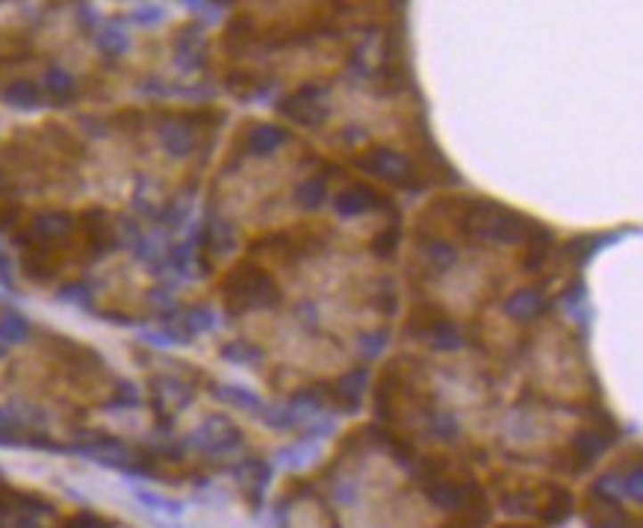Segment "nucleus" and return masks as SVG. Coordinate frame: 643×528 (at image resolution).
Returning a JSON list of instances; mask_svg holds the SVG:
<instances>
[{
  "mask_svg": "<svg viewBox=\"0 0 643 528\" xmlns=\"http://www.w3.org/2000/svg\"><path fill=\"white\" fill-rule=\"evenodd\" d=\"M399 237H402L399 222L387 224V228H384L381 233H378L375 240H372V251L378 254V257H393L395 248H399Z\"/></svg>",
  "mask_w": 643,
  "mask_h": 528,
  "instance_id": "e433bc0d",
  "label": "nucleus"
},
{
  "mask_svg": "<svg viewBox=\"0 0 643 528\" xmlns=\"http://www.w3.org/2000/svg\"><path fill=\"white\" fill-rule=\"evenodd\" d=\"M534 219L525 213L493 201V198H472L460 207V228L467 237L499 245H523L534 231Z\"/></svg>",
  "mask_w": 643,
  "mask_h": 528,
  "instance_id": "f257e3e1",
  "label": "nucleus"
},
{
  "mask_svg": "<svg viewBox=\"0 0 643 528\" xmlns=\"http://www.w3.org/2000/svg\"><path fill=\"white\" fill-rule=\"evenodd\" d=\"M541 514H543V520L552 523V525H561V523L570 520V514H573V496H570V490L552 487V490H549V499H546L543 508H541Z\"/></svg>",
  "mask_w": 643,
  "mask_h": 528,
  "instance_id": "c85d7f7f",
  "label": "nucleus"
},
{
  "mask_svg": "<svg viewBox=\"0 0 643 528\" xmlns=\"http://www.w3.org/2000/svg\"><path fill=\"white\" fill-rule=\"evenodd\" d=\"M443 316V310L440 307H434V305H419V307H413V313L408 319V325H404V337H413V339H422L425 334H428V328L437 322V319Z\"/></svg>",
  "mask_w": 643,
  "mask_h": 528,
  "instance_id": "473e14b6",
  "label": "nucleus"
},
{
  "mask_svg": "<svg viewBox=\"0 0 643 528\" xmlns=\"http://www.w3.org/2000/svg\"><path fill=\"white\" fill-rule=\"evenodd\" d=\"M83 231H86V240L92 245V251L94 254H110L112 248L118 245V231H116V224H112V219L103 210H86L83 213Z\"/></svg>",
  "mask_w": 643,
  "mask_h": 528,
  "instance_id": "2eb2a0df",
  "label": "nucleus"
},
{
  "mask_svg": "<svg viewBox=\"0 0 643 528\" xmlns=\"http://www.w3.org/2000/svg\"><path fill=\"white\" fill-rule=\"evenodd\" d=\"M292 198H296V207H301V210H319L328 198L325 177L313 175V177H307V181H301L296 186V192H292Z\"/></svg>",
  "mask_w": 643,
  "mask_h": 528,
  "instance_id": "cd10ccee",
  "label": "nucleus"
},
{
  "mask_svg": "<svg viewBox=\"0 0 643 528\" xmlns=\"http://www.w3.org/2000/svg\"><path fill=\"white\" fill-rule=\"evenodd\" d=\"M6 352H9V345H6V343H4V339H0V357H4V354H6Z\"/></svg>",
  "mask_w": 643,
  "mask_h": 528,
  "instance_id": "de8ad7c7",
  "label": "nucleus"
},
{
  "mask_svg": "<svg viewBox=\"0 0 643 528\" xmlns=\"http://www.w3.org/2000/svg\"><path fill=\"white\" fill-rule=\"evenodd\" d=\"M222 296H224V313L242 316L248 310H278L283 301V292L278 280L269 275L266 269L254 266V263L242 260L224 275L222 280Z\"/></svg>",
  "mask_w": 643,
  "mask_h": 528,
  "instance_id": "f03ea898",
  "label": "nucleus"
},
{
  "mask_svg": "<svg viewBox=\"0 0 643 528\" xmlns=\"http://www.w3.org/2000/svg\"><path fill=\"white\" fill-rule=\"evenodd\" d=\"M192 399H195L192 384L175 378V375H157V378H151V408H154L159 426H168L177 413L192 404Z\"/></svg>",
  "mask_w": 643,
  "mask_h": 528,
  "instance_id": "39448f33",
  "label": "nucleus"
},
{
  "mask_svg": "<svg viewBox=\"0 0 643 528\" xmlns=\"http://www.w3.org/2000/svg\"><path fill=\"white\" fill-rule=\"evenodd\" d=\"M289 136L292 134L287 127L263 125V121H257V125H251L242 134V148H245V154H248V157H272V154H278V150L289 142Z\"/></svg>",
  "mask_w": 643,
  "mask_h": 528,
  "instance_id": "f8f14e48",
  "label": "nucleus"
},
{
  "mask_svg": "<svg viewBox=\"0 0 643 528\" xmlns=\"http://www.w3.org/2000/svg\"><path fill=\"white\" fill-rule=\"evenodd\" d=\"M77 455H86L92 460H98V464H107V467H121V469H130L136 464V455L134 449L127 446V443H121L116 437H92L89 443H80V446H74Z\"/></svg>",
  "mask_w": 643,
  "mask_h": 528,
  "instance_id": "9b49d317",
  "label": "nucleus"
},
{
  "mask_svg": "<svg viewBox=\"0 0 643 528\" xmlns=\"http://www.w3.org/2000/svg\"><path fill=\"white\" fill-rule=\"evenodd\" d=\"M0 98L15 110H39L45 101V92L39 83H33V80H12L4 92H0Z\"/></svg>",
  "mask_w": 643,
  "mask_h": 528,
  "instance_id": "b1692460",
  "label": "nucleus"
},
{
  "mask_svg": "<svg viewBox=\"0 0 643 528\" xmlns=\"http://www.w3.org/2000/svg\"><path fill=\"white\" fill-rule=\"evenodd\" d=\"M175 56L183 71H198L207 62V36L198 24H186L175 36Z\"/></svg>",
  "mask_w": 643,
  "mask_h": 528,
  "instance_id": "ddd939ff",
  "label": "nucleus"
},
{
  "mask_svg": "<svg viewBox=\"0 0 643 528\" xmlns=\"http://www.w3.org/2000/svg\"><path fill=\"white\" fill-rule=\"evenodd\" d=\"M623 233H579V237H573L564 245V257L570 260L575 269H582L597 257L605 245H614Z\"/></svg>",
  "mask_w": 643,
  "mask_h": 528,
  "instance_id": "a211bd4d",
  "label": "nucleus"
},
{
  "mask_svg": "<svg viewBox=\"0 0 643 528\" xmlns=\"http://www.w3.org/2000/svg\"><path fill=\"white\" fill-rule=\"evenodd\" d=\"M366 384H369V370H366V366H354L352 372H346L343 378L334 384L330 399H337V404L346 413H357V410H361V404H363Z\"/></svg>",
  "mask_w": 643,
  "mask_h": 528,
  "instance_id": "dca6fc26",
  "label": "nucleus"
},
{
  "mask_svg": "<svg viewBox=\"0 0 643 528\" xmlns=\"http://www.w3.org/2000/svg\"><path fill=\"white\" fill-rule=\"evenodd\" d=\"M0 284L12 289V266H9V260H6L4 251H0Z\"/></svg>",
  "mask_w": 643,
  "mask_h": 528,
  "instance_id": "49530a36",
  "label": "nucleus"
},
{
  "mask_svg": "<svg viewBox=\"0 0 643 528\" xmlns=\"http://www.w3.org/2000/svg\"><path fill=\"white\" fill-rule=\"evenodd\" d=\"M21 266H24V275L36 280V284H47V280L56 275V263H53L47 245H33V248H27Z\"/></svg>",
  "mask_w": 643,
  "mask_h": 528,
  "instance_id": "393cba45",
  "label": "nucleus"
},
{
  "mask_svg": "<svg viewBox=\"0 0 643 528\" xmlns=\"http://www.w3.org/2000/svg\"><path fill=\"white\" fill-rule=\"evenodd\" d=\"M142 404V393L136 384L130 381H118L116 384V395H112V402L107 408H139Z\"/></svg>",
  "mask_w": 643,
  "mask_h": 528,
  "instance_id": "ea45409f",
  "label": "nucleus"
},
{
  "mask_svg": "<svg viewBox=\"0 0 643 528\" xmlns=\"http://www.w3.org/2000/svg\"><path fill=\"white\" fill-rule=\"evenodd\" d=\"M240 443H242V431L233 426V419L216 413V417L204 419L201 426L189 434L186 446L204 451V455H228Z\"/></svg>",
  "mask_w": 643,
  "mask_h": 528,
  "instance_id": "423d86ee",
  "label": "nucleus"
},
{
  "mask_svg": "<svg viewBox=\"0 0 643 528\" xmlns=\"http://www.w3.org/2000/svg\"><path fill=\"white\" fill-rule=\"evenodd\" d=\"M502 307L514 322H534V319H541L549 310V298L543 296L541 287H525L517 289L514 296H508Z\"/></svg>",
  "mask_w": 643,
  "mask_h": 528,
  "instance_id": "4468645a",
  "label": "nucleus"
},
{
  "mask_svg": "<svg viewBox=\"0 0 643 528\" xmlns=\"http://www.w3.org/2000/svg\"><path fill=\"white\" fill-rule=\"evenodd\" d=\"M422 339L434 348V352H458V348L463 345V331H460V325L455 322V319L443 313L437 322L428 328V334H425Z\"/></svg>",
  "mask_w": 643,
  "mask_h": 528,
  "instance_id": "4be33fe9",
  "label": "nucleus"
},
{
  "mask_svg": "<svg viewBox=\"0 0 643 528\" xmlns=\"http://www.w3.org/2000/svg\"><path fill=\"white\" fill-rule=\"evenodd\" d=\"M60 298L69 301V305H77L83 310H92L94 305V296H92V287L89 284H69L60 289Z\"/></svg>",
  "mask_w": 643,
  "mask_h": 528,
  "instance_id": "79ce46f5",
  "label": "nucleus"
},
{
  "mask_svg": "<svg viewBox=\"0 0 643 528\" xmlns=\"http://www.w3.org/2000/svg\"><path fill=\"white\" fill-rule=\"evenodd\" d=\"M74 215L65 210H45L39 215H33L27 231L15 233V245L21 248H33V245H47L51 248L53 242H62L69 233L74 231Z\"/></svg>",
  "mask_w": 643,
  "mask_h": 528,
  "instance_id": "0eeeda50",
  "label": "nucleus"
},
{
  "mask_svg": "<svg viewBox=\"0 0 643 528\" xmlns=\"http://www.w3.org/2000/svg\"><path fill=\"white\" fill-rule=\"evenodd\" d=\"M130 18L142 27H154L159 21H166V9L157 4H145V6H136L134 12H130Z\"/></svg>",
  "mask_w": 643,
  "mask_h": 528,
  "instance_id": "37998d69",
  "label": "nucleus"
},
{
  "mask_svg": "<svg viewBox=\"0 0 643 528\" xmlns=\"http://www.w3.org/2000/svg\"><path fill=\"white\" fill-rule=\"evenodd\" d=\"M425 496H428L431 505L443 508V511H467L478 502V499H484V493L476 487V484H455V481H431L428 487H425Z\"/></svg>",
  "mask_w": 643,
  "mask_h": 528,
  "instance_id": "9d476101",
  "label": "nucleus"
},
{
  "mask_svg": "<svg viewBox=\"0 0 643 528\" xmlns=\"http://www.w3.org/2000/svg\"><path fill=\"white\" fill-rule=\"evenodd\" d=\"M42 92L51 98V103H56V107H69V103L77 98V80H74L65 69H60V65H51V69L45 71Z\"/></svg>",
  "mask_w": 643,
  "mask_h": 528,
  "instance_id": "412c9836",
  "label": "nucleus"
},
{
  "mask_svg": "<svg viewBox=\"0 0 643 528\" xmlns=\"http://www.w3.org/2000/svg\"><path fill=\"white\" fill-rule=\"evenodd\" d=\"M27 337H30V322H27V316H21V313L0 316V339H4L6 345L24 343Z\"/></svg>",
  "mask_w": 643,
  "mask_h": 528,
  "instance_id": "f704fd0d",
  "label": "nucleus"
},
{
  "mask_svg": "<svg viewBox=\"0 0 643 528\" xmlns=\"http://www.w3.org/2000/svg\"><path fill=\"white\" fill-rule=\"evenodd\" d=\"M272 475V469L263 464V460H245L242 467H236V478L242 481V487H251L254 493H263V487H266V481Z\"/></svg>",
  "mask_w": 643,
  "mask_h": 528,
  "instance_id": "72a5a7b5",
  "label": "nucleus"
},
{
  "mask_svg": "<svg viewBox=\"0 0 643 528\" xmlns=\"http://www.w3.org/2000/svg\"><path fill=\"white\" fill-rule=\"evenodd\" d=\"M525 245V254H523V269L525 272H541L543 263L552 257V248H555V233L546 228V224L537 222L534 231L528 233V240L523 242Z\"/></svg>",
  "mask_w": 643,
  "mask_h": 528,
  "instance_id": "6ab92c4d",
  "label": "nucleus"
},
{
  "mask_svg": "<svg viewBox=\"0 0 643 528\" xmlns=\"http://www.w3.org/2000/svg\"><path fill=\"white\" fill-rule=\"evenodd\" d=\"M222 357H224V361H231V363L254 366V363H263L266 352H263L260 345H254V343H245V339H231V343L222 345Z\"/></svg>",
  "mask_w": 643,
  "mask_h": 528,
  "instance_id": "2f4dec72",
  "label": "nucleus"
},
{
  "mask_svg": "<svg viewBox=\"0 0 643 528\" xmlns=\"http://www.w3.org/2000/svg\"><path fill=\"white\" fill-rule=\"evenodd\" d=\"M325 95H328V86H322V83H305V86L292 89L289 95H283L278 101V112L283 118H289L292 125L316 130L325 125L330 116Z\"/></svg>",
  "mask_w": 643,
  "mask_h": 528,
  "instance_id": "20e7f679",
  "label": "nucleus"
},
{
  "mask_svg": "<svg viewBox=\"0 0 643 528\" xmlns=\"http://www.w3.org/2000/svg\"><path fill=\"white\" fill-rule=\"evenodd\" d=\"M561 305L570 310L573 316L588 319V289H584V280H573V284L564 289Z\"/></svg>",
  "mask_w": 643,
  "mask_h": 528,
  "instance_id": "c9c22d12",
  "label": "nucleus"
},
{
  "mask_svg": "<svg viewBox=\"0 0 643 528\" xmlns=\"http://www.w3.org/2000/svg\"><path fill=\"white\" fill-rule=\"evenodd\" d=\"M399 386H402V366L399 361L387 363V370L381 372V378L375 384V417L378 419H395V395H399Z\"/></svg>",
  "mask_w": 643,
  "mask_h": 528,
  "instance_id": "f3484780",
  "label": "nucleus"
},
{
  "mask_svg": "<svg viewBox=\"0 0 643 528\" xmlns=\"http://www.w3.org/2000/svg\"><path fill=\"white\" fill-rule=\"evenodd\" d=\"M425 254H428L431 266H437V269H446L458 260V248L449 242H443V240H431L428 245H425Z\"/></svg>",
  "mask_w": 643,
  "mask_h": 528,
  "instance_id": "4c0bfd02",
  "label": "nucleus"
},
{
  "mask_svg": "<svg viewBox=\"0 0 643 528\" xmlns=\"http://www.w3.org/2000/svg\"><path fill=\"white\" fill-rule=\"evenodd\" d=\"M198 245L204 248V254H231L236 248V231L233 224H228L224 219H210L201 228V237H198Z\"/></svg>",
  "mask_w": 643,
  "mask_h": 528,
  "instance_id": "aec40b11",
  "label": "nucleus"
},
{
  "mask_svg": "<svg viewBox=\"0 0 643 528\" xmlns=\"http://www.w3.org/2000/svg\"><path fill=\"white\" fill-rule=\"evenodd\" d=\"M387 339H390V334L384 331H372V334H363L361 337V354L363 357H378L384 352V345H387Z\"/></svg>",
  "mask_w": 643,
  "mask_h": 528,
  "instance_id": "c03bdc74",
  "label": "nucleus"
},
{
  "mask_svg": "<svg viewBox=\"0 0 643 528\" xmlns=\"http://www.w3.org/2000/svg\"><path fill=\"white\" fill-rule=\"evenodd\" d=\"M263 422L272 428H296L298 426V413L283 404H272V408H263Z\"/></svg>",
  "mask_w": 643,
  "mask_h": 528,
  "instance_id": "58836bf2",
  "label": "nucleus"
},
{
  "mask_svg": "<svg viewBox=\"0 0 643 528\" xmlns=\"http://www.w3.org/2000/svg\"><path fill=\"white\" fill-rule=\"evenodd\" d=\"M375 210H393V204L390 198L372 190L369 183L346 186L343 192L334 195V213L343 215V219H354V215H366Z\"/></svg>",
  "mask_w": 643,
  "mask_h": 528,
  "instance_id": "1a4fd4ad",
  "label": "nucleus"
},
{
  "mask_svg": "<svg viewBox=\"0 0 643 528\" xmlns=\"http://www.w3.org/2000/svg\"><path fill=\"white\" fill-rule=\"evenodd\" d=\"M213 395L224 404H233V408H240V410H263L266 408L257 393L248 390V386H240V384H219L213 390Z\"/></svg>",
  "mask_w": 643,
  "mask_h": 528,
  "instance_id": "bb28decb",
  "label": "nucleus"
},
{
  "mask_svg": "<svg viewBox=\"0 0 643 528\" xmlns=\"http://www.w3.org/2000/svg\"><path fill=\"white\" fill-rule=\"evenodd\" d=\"M228 89L240 101H254V98L266 95V92L272 89V83L266 77H260V74H254V71H233L228 77Z\"/></svg>",
  "mask_w": 643,
  "mask_h": 528,
  "instance_id": "a878e982",
  "label": "nucleus"
},
{
  "mask_svg": "<svg viewBox=\"0 0 643 528\" xmlns=\"http://www.w3.org/2000/svg\"><path fill=\"white\" fill-rule=\"evenodd\" d=\"M357 168H363L366 175H375L387 181L395 190H404V192H422L425 190V177L422 172L416 168L408 157L395 154L390 148H369L366 154L354 157Z\"/></svg>",
  "mask_w": 643,
  "mask_h": 528,
  "instance_id": "7ed1b4c3",
  "label": "nucleus"
},
{
  "mask_svg": "<svg viewBox=\"0 0 643 528\" xmlns=\"http://www.w3.org/2000/svg\"><path fill=\"white\" fill-rule=\"evenodd\" d=\"M94 42H98V48L107 56H121V53H127V48H130V36L121 30L118 21L103 24L101 30L94 33Z\"/></svg>",
  "mask_w": 643,
  "mask_h": 528,
  "instance_id": "c756f323",
  "label": "nucleus"
},
{
  "mask_svg": "<svg viewBox=\"0 0 643 528\" xmlns=\"http://www.w3.org/2000/svg\"><path fill=\"white\" fill-rule=\"evenodd\" d=\"M213 112H192V116H172L163 121L159 127V142L172 157H189L198 148V127L204 118H210Z\"/></svg>",
  "mask_w": 643,
  "mask_h": 528,
  "instance_id": "6e6552de",
  "label": "nucleus"
},
{
  "mask_svg": "<svg viewBox=\"0 0 643 528\" xmlns=\"http://www.w3.org/2000/svg\"><path fill=\"white\" fill-rule=\"evenodd\" d=\"M136 499L142 505H148L151 511H159V514H168V516L181 514V502H172V499H166V496L148 493V490H136Z\"/></svg>",
  "mask_w": 643,
  "mask_h": 528,
  "instance_id": "a19ab883",
  "label": "nucleus"
},
{
  "mask_svg": "<svg viewBox=\"0 0 643 528\" xmlns=\"http://www.w3.org/2000/svg\"><path fill=\"white\" fill-rule=\"evenodd\" d=\"M257 39V27H254V18L245 12H236L228 27H224V51L228 53H245V48Z\"/></svg>",
  "mask_w": 643,
  "mask_h": 528,
  "instance_id": "5701e85b",
  "label": "nucleus"
},
{
  "mask_svg": "<svg viewBox=\"0 0 643 528\" xmlns=\"http://www.w3.org/2000/svg\"><path fill=\"white\" fill-rule=\"evenodd\" d=\"M588 523L590 528H626V511L617 508L614 499L599 496V505L588 514Z\"/></svg>",
  "mask_w": 643,
  "mask_h": 528,
  "instance_id": "7c9ffc66",
  "label": "nucleus"
},
{
  "mask_svg": "<svg viewBox=\"0 0 643 528\" xmlns=\"http://www.w3.org/2000/svg\"><path fill=\"white\" fill-rule=\"evenodd\" d=\"M186 9H195V12H201V15L210 18V21H216L224 6L222 4H186Z\"/></svg>",
  "mask_w": 643,
  "mask_h": 528,
  "instance_id": "a18cd8bd",
  "label": "nucleus"
}]
</instances>
